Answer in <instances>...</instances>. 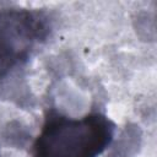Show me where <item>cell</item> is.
Instances as JSON below:
<instances>
[{
    "mask_svg": "<svg viewBox=\"0 0 157 157\" xmlns=\"http://www.w3.org/2000/svg\"><path fill=\"white\" fill-rule=\"evenodd\" d=\"M115 124L104 114L69 118L50 110L32 147L33 157H98L114 139Z\"/></svg>",
    "mask_w": 157,
    "mask_h": 157,
    "instance_id": "1",
    "label": "cell"
},
{
    "mask_svg": "<svg viewBox=\"0 0 157 157\" xmlns=\"http://www.w3.org/2000/svg\"><path fill=\"white\" fill-rule=\"evenodd\" d=\"M49 33L45 16L34 10L0 9V80L23 64Z\"/></svg>",
    "mask_w": 157,
    "mask_h": 157,
    "instance_id": "2",
    "label": "cell"
}]
</instances>
